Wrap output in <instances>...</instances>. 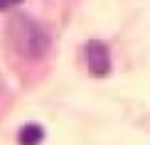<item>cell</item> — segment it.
Segmentation results:
<instances>
[{
    "mask_svg": "<svg viewBox=\"0 0 150 145\" xmlns=\"http://www.w3.org/2000/svg\"><path fill=\"white\" fill-rule=\"evenodd\" d=\"M8 40L12 49L25 59H40L49 49V32L27 15H12L8 22Z\"/></svg>",
    "mask_w": 150,
    "mask_h": 145,
    "instance_id": "obj_1",
    "label": "cell"
},
{
    "mask_svg": "<svg viewBox=\"0 0 150 145\" xmlns=\"http://www.w3.org/2000/svg\"><path fill=\"white\" fill-rule=\"evenodd\" d=\"M86 66L93 76H108L111 74V54L103 42L91 40L86 45Z\"/></svg>",
    "mask_w": 150,
    "mask_h": 145,
    "instance_id": "obj_2",
    "label": "cell"
},
{
    "mask_svg": "<svg viewBox=\"0 0 150 145\" xmlns=\"http://www.w3.org/2000/svg\"><path fill=\"white\" fill-rule=\"evenodd\" d=\"M17 140H20V145H40L42 140H45V130H42V125H37V123H27V125L20 128Z\"/></svg>",
    "mask_w": 150,
    "mask_h": 145,
    "instance_id": "obj_3",
    "label": "cell"
},
{
    "mask_svg": "<svg viewBox=\"0 0 150 145\" xmlns=\"http://www.w3.org/2000/svg\"><path fill=\"white\" fill-rule=\"evenodd\" d=\"M22 0H0V12H5V10H12L15 5H20Z\"/></svg>",
    "mask_w": 150,
    "mask_h": 145,
    "instance_id": "obj_4",
    "label": "cell"
}]
</instances>
